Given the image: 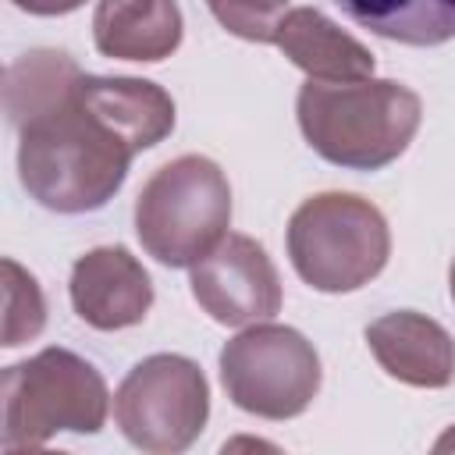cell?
<instances>
[{
  "instance_id": "6da1fadb",
  "label": "cell",
  "mask_w": 455,
  "mask_h": 455,
  "mask_svg": "<svg viewBox=\"0 0 455 455\" xmlns=\"http://www.w3.org/2000/svg\"><path fill=\"white\" fill-rule=\"evenodd\" d=\"M132 156L135 149L85 107L78 85L18 124V178L53 213L107 206L124 185Z\"/></svg>"
},
{
  "instance_id": "9a60e30c",
  "label": "cell",
  "mask_w": 455,
  "mask_h": 455,
  "mask_svg": "<svg viewBox=\"0 0 455 455\" xmlns=\"http://www.w3.org/2000/svg\"><path fill=\"white\" fill-rule=\"evenodd\" d=\"M82 71L64 50H32L21 53L14 64H7L4 75V110L7 121L18 128L60 96H68L78 85Z\"/></svg>"
},
{
  "instance_id": "ba28073f",
  "label": "cell",
  "mask_w": 455,
  "mask_h": 455,
  "mask_svg": "<svg viewBox=\"0 0 455 455\" xmlns=\"http://www.w3.org/2000/svg\"><path fill=\"white\" fill-rule=\"evenodd\" d=\"M192 299L224 327L263 323L281 309V277L267 249L249 235H224L188 267Z\"/></svg>"
},
{
  "instance_id": "52a82bcc",
  "label": "cell",
  "mask_w": 455,
  "mask_h": 455,
  "mask_svg": "<svg viewBox=\"0 0 455 455\" xmlns=\"http://www.w3.org/2000/svg\"><path fill=\"white\" fill-rule=\"evenodd\" d=\"M210 387L188 355L156 352L128 370L114 395V419L128 444L174 455L185 451L206 427Z\"/></svg>"
},
{
  "instance_id": "2e32d148",
  "label": "cell",
  "mask_w": 455,
  "mask_h": 455,
  "mask_svg": "<svg viewBox=\"0 0 455 455\" xmlns=\"http://www.w3.org/2000/svg\"><path fill=\"white\" fill-rule=\"evenodd\" d=\"M46 327V299L39 281L18 263L4 259V348H18L32 341Z\"/></svg>"
},
{
  "instance_id": "5b68a950",
  "label": "cell",
  "mask_w": 455,
  "mask_h": 455,
  "mask_svg": "<svg viewBox=\"0 0 455 455\" xmlns=\"http://www.w3.org/2000/svg\"><path fill=\"white\" fill-rule=\"evenodd\" d=\"M110 395L92 363L68 348H43L4 370V451L43 448L53 434H96Z\"/></svg>"
},
{
  "instance_id": "8992f818",
  "label": "cell",
  "mask_w": 455,
  "mask_h": 455,
  "mask_svg": "<svg viewBox=\"0 0 455 455\" xmlns=\"http://www.w3.org/2000/svg\"><path fill=\"white\" fill-rule=\"evenodd\" d=\"M320 355L295 327L249 323L220 348V384L228 398L263 419H291L320 391Z\"/></svg>"
},
{
  "instance_id": "30bf717a",
  "label": "cell",
  "mask_w": 455,
  "mask_h": 455,
  "mask_svg": "<svg viewBox=\"0 0 455 455\" xmlns=\"http://www.w3.org/2000/svg\"><path fill=\"white\" fill-rule=\"evenodd\" d=\"M366 345L380 370L412 387H448L455 380L451 334L412 309H395L366 327Z\"/></svg>"
},
{
  "instance_id": "7c38bea8",
  "label": "cell",
  "mask_w": 455,
  "mask_h": 455,
  "mask_svg": "<svg viewBox=\"0 0 455 455\" xmlns=\"http://www.w3.org/2000/svg\"><path fill=\"white\" fill-rule=\"evenodd\" d=\"M274 46H281V53L316 82L373 78V53L316 7H291Z\"/></svg>"
},
{
  "instance_id": "4fadbf2b",
  "label": "cell",
  "mask_w": 455,
  "mask_h": 455,
  "mask_svg": "<svg viewBox=\"0 0 455 455\" xmlns=\"http://www.w3.org/2000/svg\"><path fill=\"white\" fill-rule=\"evenodd\" d=\"M78 92L85 107L107 121L135 153L164 142L174 132V100L156 82L82 75Z\"/></svg>"
},
{
  "instance_id": "7a4b0ae2",
  "label": "cell",
  "mask_w": 455,
  "mask_h": 455,
  "mask_svg": "<svg viewBox=\"0 0 455 455\" xmlns=\"http://www.w3.org/2000/svg\"><path fill=\"white\" fill-rule=\"evenodd\" d=\"M295 117L313 153L348 171H380L398 160L423 117L419 96L391 78L316 82L295 96Z\"/></svg>"
},
{
  "instance_id": "277c9868",
  "label": "cell",
  "mask_w": 455,
  "mask_h": 455,
  "mask_svg": "<svg viewBox=\"0 0 455 455\" xmlns=\"http://www.w3.org/2000/svg\"><path fill=\"white\" fill-rule=\"evenodd\" d=\"M231 224V185L224 171L199 153L156 167L135 199V235L164 267H192Z\"/></svg>"
},
{
  "instance_id": "5bb4252c",
  "label": "cell",
  "mask_w": 455,
  "mask_h": 455,
  "mask_svg": "<svg viewBox=\"0 0 455 455\" xmlns=\"http://www.w3.org/2000/svg\"><path fill=\"white\" fill-rule=\"evenodd\" d=\"M345 18L380 39L441 46L455 39V0H334Z\"/></svg>"
},
{
  "instance_id": "8fae6325",
  "label": "cell",
  "mask_w": 455,
  "mask_h": 455,
  "mask_svg": "<svg viewBox=\"0 0 455 455\" xmlns=\"http://www.w3.org/2000/svg\"><path fill=\"white\" fill-rule=\"evenodd\" d=\"M181 11L174 0H100L92 39L103 57L156 64L181 43Z\"/></svg>"
},
{
  "instance_id": "ac0fdd59",
  "label": "cell",
  "mask_w": 455,
  "mask_h": 455,
  "mask_svg": "<svg viewBox=\"0 0 455 455\" xmlns=\"http://www.w3.org/2000/svg\"><path fill=\"white\" fill-rule=\"evenodd\" d=\"M18 11L25 14H39V18H53V14H71L78 11L85 0H11Z\"/></svg>"
},
{
  "instance_id": "3957f363",
  "label": "cell",
  "mask_w": 455,
  "mask_h": 455,
  "mask_svg": "<svg viewBox=\"0 0 455 455\" xmlns=\"http://www.w3.org/2000/svg\"><path fill=\"white\" fill-rule=\"evenodd\" d=\"M295 274L327 295L370 284L391 256V231L384 213L355 192L309 196L284 231Z\"/></svg>"
},
{
  "instance_id": "ffe728a7",
  "label": "cell",
  "mask_w": 455,
  "mask_h": 455,
  "mask_svg": "<svg viewBox=\"0 0 455 455\" xmlns=\"http://www.w3.org/2000/svg\"><path fill=\"white\" fill-rule=\"evenodd\" d=\"M448 288H451V302H455V259H451V270H448Z\"/></svg>"
},
{
  "instance_id": "d6986e66",
  "label": "cell",
  "mask_w": 455,
  "mask_h": 455,
  "mask_svg": "<svg viewBox=\"0 0 455 455\" xmlns=\"http://www.w3.org/2000/svg\"><path fill=\"white\" fill-rule=\"evenodd\" d=\"M434 451H455V427H451V430H444V434L434 441Z\"/></svg>"
},
{
  "instance_id": "e0dca14e",
  "label": "cell",
  "mask_w": 455,
  "mask_h": 455,
  "mask_svg": "<svg viewBox=\"0 0 455 455\" xmlns=\"http://www.w3.org/2000/svg\"><path fill=\"white\" fill-rule=\"evenodd\" d=\"M206 7L231 36L249 43H277L288 14V0H206Z\"/></svg>"
},
{
  "instance_id": "9c48e42d",
  "label": "cell",
  "mask_w": 455,
  "mask_h": 455,
  "mask_svg": "<svg viewBox=\"0 0 455 455\" xmlns=\"http://www.w3.org/2000/svg\"><path fill=\"white\" fill-rule=\"evenodd\" d=\"M68 291L78 320L96 331L135 327L153 306V281L124 245H100L78 256Z\"/></svg>"
}]
</instances>
